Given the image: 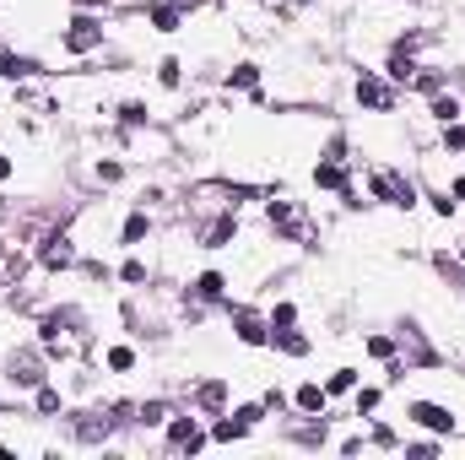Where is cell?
I'll return each instance as SVG.
<instances>
[{
  "label": "cell",
  "instance_id": "obj_1",
  "mask_svg": "<svg viewBox=\"0 0 465 460\" xmlns=\"http://www.w3.org/2000/svg\"><path fill=\"white\" fill-rule=\"evenodd\" d=\"M33 342L49 352V363H76L93 352V325H87V309L76 304H49L38 320H33Z\"/></svg>",
  "mask_w": 465,
  "mask_h": 460
},
{
  "label": "cell",
  "instance_id": "obj_2",
  "mask_svg": "<svg viewBox=\"0 0 465 460\" xmlns=\"http://www.w3.org/2000/svg\"><path fill=\"white\" fill-rule=\"evenodd\" d=\"M260 217L265 228L276 233V244H298V249H314V223H309V206L287 190H260Z\"/></svg>",
  "mask_w": 465,
  "mask_h": 460
},
{
  "label": "cell",
  "instance_id": "obj_3",
  "mask_svg": "<svg viewBox=\"0 0 465 460\" xmlns=\"http://www.w3.org/2000/svg\"><path fill=\"white\" fill-rule=\"evenodd\" d=\"M362 190H368V201H379L390 212H417L422 206V179L406 174V168H395V163H373L362 174Z\"/></svg>",
  "mask_w": 465,
  "mask_h": 460
},
{
  "label": "cell",
  "instance_id": "obj_4",
  "mask_svg": "<svg viewBox=\"0 0 465 460\" xmlns=\"http://www.w3.org/2000/svg\"><path fill=\"white\" fill-rule=\"evenodd\" d=\"M44 379H54V363H49V352L38 342H22L5 352V363H0V385L5 390H16V395H33Z\"/></svg>",
  "mask_w": 465,
  "mask_h": 460
},
{
  "label": "cell",
  "instance_id": "obj_5",
  "mask_svg": "<svg viewBox=\"0 0 465 460\" xmlns=\"http://www.w3.org/2000/svg\"><path fill=\"white\" fill-rule=\"evenodd\" d=\"M33 260L44 276H60V271H76L82 249H76V228L71 223H44V233L33 238Z\"/></svg>",
  "mask_w": 465,
  "mask_h": 460
},
{
  "label": "cell",
  "instance_id": "obj_6",
  "mask_svg": "<svg viewBox=\"0 0 465 460\" xmlns=\"http://www.w3.org/2000/svg\"><path fill=\"white\" fill-rule=\"evenodd\" d=\"M401 87H390L384 82V71H373V65H357L351 71V104L362 109V115H373V119H390L395 109H401Z\"/></svg>",
  "mask_w": 465,
  "mask_h": 460
},
{
  "label": "cell",
  "instance_id": "obj_7",
  "mask_svg": "<svg viewBox=\"0 0 465 460\" xmlns=\"http://www.w3.org/2000/svg\"><path fill=\"white\" fill-rule=\"evenodd\" d=\"M109 49V27L98 11H76L65 27H60V55L65 60H87V55H104Z\"/></svg>",
  "mask_w": 465,
  "mask_h": 460
},
{
  "label": "cell",
  "instance_id": "obj_8",
  "mask_svg": "<svg viewBox=\"0 0 465 460\" xmlns=\"http://www.w3.org/2000/svg\"><path fill=\"white\" fill-rule=\"evenodd\" d=\"M212 445V428L195 406H173V417L163 423V450L168 455H201Z\"/></svg>",
  "mask_w": 465,
  "mask_h": 460
},
{
  "label": "cell",
  "instance_id": "obj_9",
  "mask_svg": "<svg viewBox=\"0 0 465 460\" xmlns=\"http://www.w3.org/2000/svg\"><path fill=\"white\" fill-rule=\"evenodd\" d=\"M60 423H65V434H71L76 445H109L114 434H124V423L109 412V401H104V406H65Z\"/></svg>",
  "mask_w": 465,
  "mask_h": 460
},
{
  "label": "cell",
  "instance_id": "obj_10",
  "mask_svg": "<svg viewBox=\"0 0 465 460\" xmlns=\"http://www.w3.org/2000/svg\"><path fill=\"white\" fill-rule=\"evenodd\" d=\"M309 179H314V190H325V195H341L351 179H357V163L347 157V135H331V146L320 152V163L309 168Z\"/></svg>",
  "mask_w": 465,
  "mask_h": 460
},
{
  "label": "cell",
  "instance_id": "obj_11",
  "mask_svg": "<svg viewBox=\"0 0 465 460\" xmlns=\"http://www.w3.org/2000/svg\"><path fill=\"white\" fill-rule=\"evenodd\" d=\"M406 423H417L422 434L455 439V434H460V406H450V401H439V395H411V401H406Z\"/></svg>",
  "mask_w": 465,
  "mask_h": 460
},
{
  "label": "cell",
  "instance_id": "obj_12",
  "mask_svg": "<svg viewBox=\"0 0 465 460\" xmlns=\"http://www.w3.org/2000/svg\"><path fill=\"white\" fill-rule=\"evenodd\" d=\"M238 206H223V212H206V217H195L190 233H195V249H232L238 244Z\"/></svg>",
  "mask_w": 465,
  "mask_h": 460
},
{
  "label": "cell",
  "instance_id": "obj_13",
  "mask_svg": "<svg viewBox=\"0 0 465 460\" xmlns=\"http://www.w3.org/2000/svg\"><path fill=\"white\" fill-rule=\"evenodd\" d=\"M228 325H232V342L249 346V352H265V346H271V320H265V309H254V304H232L228 298Z\"/></svg>",
  "mask_w": 465,
  "mask_h": 460
},
{
  "label": "cell",
  "instance_id": "obj_14",
  "mask_svg": "<svg viewBox=\"0 0 465 460\" xmlns=\"http://www.w3.org/2000/svg\"><path fill=\"white\" fill-rule=\"evenodd\" d=\"M287 406H292V417H331V390H325V379H298L292 390H287Z\"/></svg>",
  "mask_w": 465,
  "mask_h": 460
},
{
  "label": "cell",
  "instance_id": "obj_15",
  "mask_svg": "<svg viewBox=\"0 0 465 460\" xmlns=\"http://www.w3.org/2000/svg\"><path fill=\"white\" fill-rule=\"evenodd\" d=\"M190 406H195V412H201V417L212 423L217 412H228V406H232V379H223V374H212V379H201V385L190 390Z\"/></svg>",
  "mask_w": 465,
  "mask_h": 460
},
{
  "label": "cell",
  "instance_id": "obj_16",
  "mask_svg": "<svg viewBox=\"0 0 465 460\" xmlns=\"http://www.w3.org/2000/svg\"><path fill=\"white\" fill-rule=\"evenodd\" d=\"M152 238H157V212L130 206V212H124V223H119V249H146Z\"/></svg>",
  "mask_w": 465,
  "mask_h": 460
},
{
  "label": "cell",
  "instance_id": "obj_17",
  "mask_svg": "<svg viewBox=\"0 0 465 460\" xmlns=\"http://www.w3.org/2000/svg\"><path fill=\"white\" fill-rule=\"evenodd\" d=\"M135 16H141L152 33H184V22H190V11H179V5H168V0H141Z\"/></svg>",
  "mask_w": 465,
  "mask_h": 460
},
{
  "label": "cell",
  "instance_id": "obj_18",
  "mask_svg": "<svg viewBox=\"0 0 465 460\" xmlns=\"http://www.w3.org/2000/svg\"><path fill=\"white\" fill-rule=\"evenodd\" d=\"M27 401H33V417H44V423H60V417H65V406H71V395H65V385H60V379H44Z\"/></svg>",
  "mask_w": 465,
  "mask_h": 460
},
{
  "label": "cell",
  "instance_id": "obj_19",
  "mask_svg": "<svg viewBox=\"0 0 465 460\" xmlns=\"http://www.w3.org/2000/svg\"><path fill=\"white\" fill-rule=\"evenodd\" d=\"M260 87H265V65H260V60H232L228 71H223V93H243V98H249V93H260Z\"/></svg>",
  "mask_w": 465,
  "mask_h": 460
},
{
  "label": "cell",
  "instance_id": "obj_20",
  "mask_svg": "<svg viewBox=\"0 0 465 460\" xmlns=\"http://www.w3.org/2000/svg\"><path fill=\"white\" fill-rule=\"evenodd\" d=\"M124 179H130V163H124L119 152H104V157L87 163V185H93V190H114Z\"/></svg>",
  "mask_w": 465,
  "mask_h": 460
},
{
  "label": "cell",
  "instance_id": "obj_21",
  "mask_svg": "<svg viewBox=\"0 0 465 460\" xmlns=\"http://www.w3.org/2000/svg\"><path fill=\"white\" fill-rule=\"evenodd\" d=\"M98 363H104V374L124 379V374H135V368H141V346H135V342H104V346H98Z\"/></svg>",
  "mask_w": 465,
  "mask_h": 460
},
{
  "label": "cell",
  "instance_id": "obj_22",
  "mask_svg": "<svg viewBox=\"0 0 465 460\" xmlns=\"http://www.w3.org/2000/svg\"><path fill=\"white\" fill-rule=\"evenodd\" d=\"M152 276H157V265H152L141 249H130V255L114 265V282L124 287V293H135V287H152Z\"/></svg>",
  "mask_w": 465,
  "mask_h": 460
},
{
  "label": "cell",
  "instance_id": "obj_23",
  "mask_svg": "<svg viewBox=\"0 0 465 460\" xmlns=\"http://www.w3.org/2000/svg\"><path fill=\"white\" fill-rule=\"evenodd\" d=\"M114 125L124 130V135H141L146 125H157V109H152L146 98H119L114 104Z\"/></svg>",
  "mask_w": 465,
  "mask_h": 460
},
{
  "label": "cell",
  "instance_id": "obj_24",
  "mask_svg": "<svg viewBox=\"0 0 465 460\" xmlns=\"http://www.w3.org/2000/svg\"><path fill=\"white\" fill-rule=\"evenodd\" d=\"M173 417V401L168 395H152V401H135V434H163V423Z\"/></svg>",
  "mask_w": 465,
  "mask_h": 460
},
{
  "label": "cell",
  "instance_id": "obj_25",
  "mask_svg": "<svg viewBox=\"0 0 465 460\" xmlns=\"http://www.w3.org/2000/svg\"><path fill=\"white\" fill-rule=\"evenodd\" d=\"M271 352H282V357L303 363V357L314 352V336H309V331H298V325H287V331H271Z\"/></svg>",
  "mask_w": 465,
  "mask_h": 460
},
{
  "label": "cell",
  "instance_id": "obj_26",
  "mask_svg": "<svg viewBox=\"0 0 465 460\" xmlns=\"http://www.w3.org/2000/svg\"><path fill=\"white\" fill-rule=\"evenodd\" d=\"M428 119H433V130L450 125V119H465V93H455V87L433 93V98H428Z\"/></svg>",
  "mask_w": 465,
  "mask_h": 460
},
{
  "label": "cell",
  "instance_id": "obj_27",
  "mask_svg": "<svg viewBox=\"0 0 465 460\" xmlns=\"http://www.w3.org/2000/svg\"><path fill=\"white\" fill-rule=\"evenodd\" d=\"M0 76L16 87V82H38V76H49V65H44L38 55H16V49H11V60L0 65Z\"/></svg>",
  "mask_w": 465,
  "mask_h": 460
},
{
  "label": "cell",
  "instance_id": "obj_28",
  "mask_svg": "<svg viewBox=\"0 0 465 460\" xmlns=\"http://www.w3.org/2000/svg\"><path fill=\"white\" fill-rule=\"evenodd\" d=\"M384 395H390V385H357V390H351V417H357V423L373 417V412L384 406Z\"/></svg>",
  "mask_w": 465,
  "mask_h": 460
},
{
  "label": "cell",
  "instance_id": "obj_29",
  "mask_svg": "<svg viewBox=\"0 0 465 460\" xmlns=\"http://www.w3.org/2000/svg\"><path fill=\"white\" fill-rule=\"evenodd\" d=\"M152 71H157V87H163V93H184V71H190V65H184L179 55H163Z\"/></svg>",
  "mask_w": 465,
  "mask_h": 460
},
{
  "label": "cell",
  "instance_id": "obj_30",
  "mask_svg": "<svg viewBox=\"0 0 465 460\" xmlns=\"http://www.w3.org/2000/svg\"><path fill=\"white\" fill-rule=\"evenodd\" d=\"M450 87V71H439V65H422L417 76H411V87L406 93H417V98H433V93H444Z\"/></svg>",
  "mask_w": 465,
  "mask_h": 460
},
{
  "label": "cell",
  "instance_id": "obj_31",
  "mask_svg": "<svg viewBox=\"0 0 465 460\" xmlns=\"http://www.w3.org/2000/svg\"><path fill=\"white\" fill-rule=\"evenodd\" d=\"M357 385H362V368H351V363H341V368H331V374H325V390H331V401L351 395Z\"/></svg>",
  "mask_w": 465,
  "mask_h": 460
},
{
  "label": "cell",
  "instance_id": "obj_32",
  "mask_svg": "<svg viewBox=\"0 0 465 460\" xmlns=\"http://www.w3.org/2000/svg\"><path fill=\"white\" fill-rule=\"evenodd\" d=\"M362 357H373V363H390V357H401V342H395L390 331H368V336H362Z\"/></svg>",
  "mask_w": 465,
  "mask_h": 460
},
{
  "label": "cell",
  "instance_id": "obj_33",
  "mask_svg": "<svg viewBox=\"0 0 465 460\" xmlns=\"http://www.w3.org/2000/svg\"><path fill=\"white\" fill-rule=\"evenodd\" d=\"M265 320H271V331H287V325L303 320V309H298V298H276V304L265 309Z\"/></svg>",
  "mask_w": 465,
  "mask_h": 460
},
{
  "label": "cell",
  "instance_id": "obj_34",
  "mask_svg": "<svg viewBox=\"0 0 465 460\" xmlns=\"http://www.w3.org/2000/svg\"><path fill=\"white\" fill-rule=\"evenodd\" d=\"M428 265H433V271H439L444 282H455V287H460L465 265H460V255H455V249H433V255H428Z\"/></svg>",
  "mask_w": 465,
  "mask_h": 460
},
{
  "label": "cell",
  "instance_id": "obj_35",
  "mask_svg": "<svg viewBox=\"0 0 465 460\" xmlns=\"http://www.w3.org/2000/svg\"><path fill=\"white\" fill-rule=\"evenodd\" d=\"M401 450H406V455H444V450H450V439H439V434H422V439H401Z\"/></svg>",
  "mask_w": 465,
  "mask_h": 460
},
{
  "label": "cell",
  "instance_id": "obj_36",
  "mask_svg": "<svg viewBox=\"0 0 465 460\" xmlns=\"http://www.w3.org/2000/svg\"><path fill=\"white\" fill-rule=\"evenodd\" d=\"M439 152H465V119L439 125Z\"/></svg>",
  "mask_w": 465,
  "mask_h": 460
},
{
  "label": "cell",
  "instance_id": "obj_37",
  "mask_svg": "<svg viewBox=\"0 0 465 460\" xmlns=\"http://www.w3.org/2000/svg\"><path fill=\"white\" fill-rule=\"evenodd\" d=\"M368 450H401V434H395L390 423H373V428H368Z\"/></svg>",
  "mask_w": 465,
  "mask_h": 460
},
{
  "label": "cell",
  "instance_id": "obj_38",
  "mask_svg": "<svg viewBox=\"0 0 465 460\" xmlns=\"http://www.w3.org/2000/svg\"><path fill=\"white\" fill-rule=\"evenodd\" d=\"M135 206H146V212H163V206H168V185H141Z\"/></svg>",
  "mask_w": 465,
  "mask_h": 460
},
{
  "label": "cell",
  "instance_id": "obj_39",
  "mask_svg": "<svg viewBox=\"0 0 465 460\" xmlns=\"http://www.w3.org/2000/svg\"><path fill=\"white\" fill-rule=\"evenodd\" d=\"M76 271H82L87 282H114V265H104V260H93V255H87V260H76Z\"/></svg>",
  "mask_w": 465,
  "mask_h": 460
},
{
  "label": "cell",
  "instance_id": "obj_40",
  "mask_svg": "<svg viewBox=\"0 0 465 460\" xmlns=\"http://www.w3.org/2000/svg\"><path fill=\"white\" fill-rule=\"evenodd\" d=\"M368 450V434H347V439H336V455H362Z\"/></svg>",
  "mask_w": 465,
  "mask_h": 460
},
{
  "label": "cell",
  "instance_id": "obj_41",
  "mask_svg": "<svg viewBox=\"0 0 465 460\" xmlns=\"http://www.w3.org/2000/svg\"><path fill=\"white\" fill-rule=\"evenodd\" d=\"M260 401H265V412H271V417H282V412H292V406H287V390H265Z\"/></svg>",
  "mask_w": 465,
  "mask_h": 460
},
{
  "label": "cell",
  "instance_id": "obj_42",
  "mask_svg": "<svg viewBox=\"0 0 465 460\" xmlns=\"http://www.w3.org/2000/svg\"><path fill=\"white\" fill-rule=\"evenodd\" d=\"M71 5H76V11H98V16H109L119 0H71Z\"/></svg>",
  "mask_w": 465,
  "mask_h": 460
},
{
  "label": "cell",
  "instance_id": "obj_43",
  "mask_svg": "<svg viewBox=\"0 0 465 460\" xmlns=\"http://www.w3.org/2000/svg\"><path fill=\"white\" fill-rule=\"evenodd\" d=\"M11 179H16V157H11V152H0V190H5Z\"/></svg>",
  "mask_w": 465,
  "mask_h": 460
},
{
  "label": "cell",
  "instance_id": "obj_44",
  "mask_svg": "<svg viewBox=\"0 0 465 460\" xmlns=\"http://www.w3.org/2000/svg\"><path fill=\"white\" fill-rule=\"evenodd\" d=\"M444 190H450V195H455V201L465 206V168H460V174H450V179H444Z\"/></svg>",
  "mask_w": 465,
  "mask_h": 460
},
{
  "label": "cell",
  "instance_id": "obj_45",
  "mask_svg": "<svg viewBox=\"0 0 465 460\" xmlns=\"http://www.w3.org/2000/svg\"><path fill=\"white\" fill-rule=\"evenodd\" d=\"M5 60H11V44H5V38H0V65H5Z\"/></svg>",
  "mask_w": 465,
  "mask_h": 460
},
{
  "label": "cell",
  "instance_id": "obj_46",
  "mask_svg": "<svg viewBox=\"0 0 465 460\" xmlns=\"http://www.w3.org/2000/svg\"><path fill=\"white\" fill-rule=\"evenodd\" d=\"M0 455H16V445H5V439H0Z\"/></svg>",
  "mask_w": 465,
  "mask_h": 460
},
{
  "label": "cell",
  "instance_id": "obj_47",
  "mask_svg": "<svg viewBox=\"0 0 465 460\" xmlns=\"http://www.w3.org/2000/svg\"><path fill=\"white\" fill-rule=\"evenodd\" d=\"M455 255H460V265H465V238H460V244H455Z\"/></svg>",
  "mask_w": 465,
  "mask_h": 460
},
{
  "label": "cell",
  "instance_id": "obj_48",
  "mask_svg": "<svg viewBox=\"0 0 465 460\" xmlns=\"http://www.w3.org/2000/svg\"><path fill=\"white\" fill-rule=\"evenodd\" d=\"M0 417H5V390H0Z\"/></svg>",
  "mask_w": 465,
  "mask_h": 460
},
{
  "label": "cell",
  "instance_id": "obj_49",
  "mask_svg": "<svg viewBox=\"0 0 465 460\" xmlns=\"http://www.w3.org/2000/svg\"><path fill=\"white\" fill-rule=\"evenodd\" d=\"M460 298H465V276H460Z\"/></svg>",
  "mask_w": 465,
  "mask_h": 460
},
{
  "label": "cell",
  "instance_id": "obj_50",
  "mask_svg": "<svg viewBox=\"0 0 465 460\" xmlns=\"http://www.w3.org/2000/svg\"><path fill=\"white\" fill-rule=\"evenodd\" d=\"M0 228H5V217H0Z\"/></svg>",
  "mask_w": 465,
  "mask_h": 460
}]
</instances>
